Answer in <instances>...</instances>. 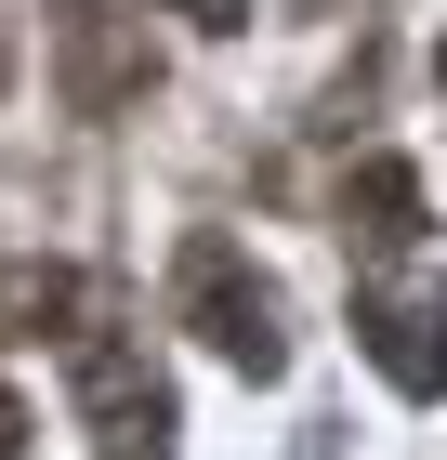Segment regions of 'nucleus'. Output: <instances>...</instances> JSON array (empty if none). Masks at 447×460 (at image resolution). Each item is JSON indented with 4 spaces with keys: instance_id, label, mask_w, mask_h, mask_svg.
<instances>
[{
    "instance_id": "obj_7",
    "label": "nucleus",
    "mask_w": 447,
    "mask_h": 460,
    "mask_svg": "<svg viewBox=\"0 0 447 460\" xmlns=\"http://www.w3.org/2000/svg\"><path fill=\"white\" fill-rule=\"evenodd\" d=\"M172 13H184V27H210V40H224V27H250V0H172Z\"/></svg>"
},
{
    "instance_id": "obj_5",
    "label": "nucleus",
    "mask_w": 447,
    "mask_h": 460,
    "mask_svg": "<svg viewBox=\"0 0 447 460\" xmlns=\"http://www.w3.org/2000/svg\"><path fill=\"white\" fill-rule=\"evenodd\" d=\"M79 316H93L79 263H0V342H79Z\"/></svg>"
},
{
    "instance_id": "obj_4",
    "label": "nucleus",
    "mask_w": 447,
    "mask_h": 460,
    "mask_svg": "<svg viewBox=\"0 0 447 460\" xmlns=\"http://www.w3.org/2000/svg\"><path fill=\"white\" fill-rule=\"evenodd\" d=\"M355 342L395 394H447V277H369L355 289Z\"/></svg>"
},
{
    "instance_id": "obj_1",
    "label": "nucleus",
    "mask_w": 447,
    "mask_h": 460,
    "mask_svg": "<svg viewBox=\"0 0 447 460\" xmlns=\"http://www.w3.org/2000/svg\"><path fill=\"white\" fill-rule=\"evenodd\" d=\"M184 329H198L224 368H250V382L290 368V303H276V277L237 237H184Z\"/></svg>"
},
{
    "instance_id": "obj_3",
    "label": "nucleus",
    "mask_w": 447,
    "mask_h": 460,
    "mask_svg": "<svg viewBox=\"0 0 447 460\" xmlns=\"http://www.w3.org/2000/svg\"><path fill=\"white\" fill-rule=\"evenodd\" d=\"M67 368H79L93 460H172V382L145 368V342H119V329H79V342H67Z\"/></svg>"
},
{
    "instance_id": "obj_6",
    "label": "nucleus",
    "mask_w": 447,
    "mask_h": 460,
    "mask_svg": "<svg viewBox=\"0 0 447 460\" xmlns=\"http://www.w3.org/2000/svg\"><path fill=\"white\" fill-rule=\"evenodd\" d=\"M343 237H369V250H421V172H408V158H369V172L343 184Z\"/></svg>"
},
{
    "instance_id": "obj_2",
    "label": "nucleus",
    "mask_w": 447,
    "mask_h": 460,
    "mask_svg": "<svg viewBox=\"0 0 447 460\" xmlns=\"http://www.w3.org/2000/svg\"><path fill=\"white\" fill-rule=\"evenodd\" d=\"M53 93H67L79 119H119L158 93V40H145V13H119V0H53Z\"/></svg>"
},
{
    "instance_id": "obj_9",
    "label": "nucleus",
    "mask_w": 447,
    "mask_h": 460,
    "mask_svg": "<svg viewBox=\"0 0 447 460\" xmlns=\"http://www.w3.org/2000/svg\"><path fill=\"white\" fill-rule=\"evenodd\" d=\"M434 79H447V40H434Z\"/></svg>"
},
{
    "instance_id": "obj_8",
    "label": "nucleus",
    "mask_w": 447,
    "mask_h": 460,
    "mask_svg": "<svg viewBox=\"0 0 447 460\" xmlns=\"http://www.w3.org/2000/svg\"><path fill=\"white\" fill-rule=\"evenodd\" d=\"M13 447H27V408H13V394H0V460H13Z\"/></svg>"
}]
</instances>
